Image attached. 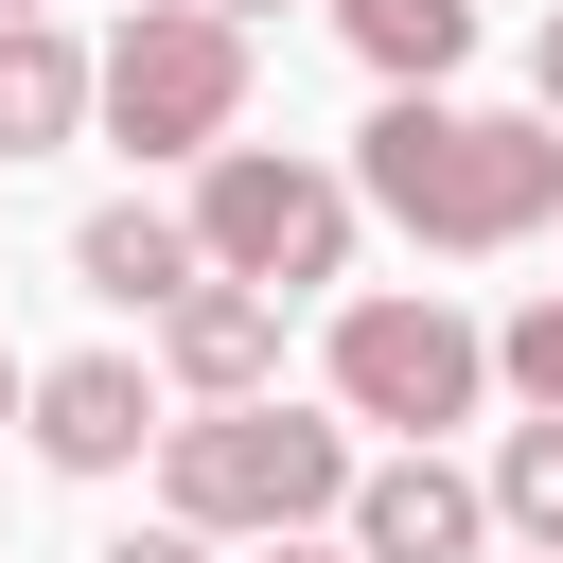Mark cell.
Wrapping results in <instances>:
<instances>
[{"label": "cell", "mask_w": 563, "mask_h": 563, "mask_svg": "<svg viewBox=\"0 0 563 563\" xmlns=\"http://www.w3.org/2000/svg\"><path fill=\"white\" fill-rule=\"evenodd\" d=\"M194 264H211V246H194V211H158V194H106V211L70 229V282H88V299H123V317H158Z\"/></svg>", "instance_id": "obj_9"}, {"label": "cell", "mask_w": 563, "mask_h": 563, "mask_svg": "<svg viewBox=\"0 0 563 563\" xmlns=\"http://www.w3.org/2000/svg\"><path fill=\"white\" fill-rule=\"evenodd\" d=\"M18 387H35V369H18V352H0V422H18Z\"/></svg>", "instance_id": "obj_18"}, {"label": "cell", "mask_w": 563, "mask_h": 563, "mask_svg": "<svg viewBox=\"0 0 563 563\" xmlns=\"http://www.w3.org/2000/svg\"><path fill=\"white\" fill-rule=\"evenodd\" d=\"M53 141H88V35L35 0L0 18V158H53Z\"/></svg>", "instance_id": "obj_10"}, {"label": "cell", "mask_w": 563, "mask_h": 563, "mask_svg": "<svg viewBox=\"0 0 563 563\" xmlns=\"http://www.w3.org/2000/svg\"><path fill=\"white\" fill-rule=\"evenodd\" d=\"M352 194H369L405 246H440V264H493V246L563 229V123H545V106H528V123H493V106L387 88V106L352 123Z\"/></svg>", "instance_id": "obj_1"}, {"label": "cell", "mask_w": 563, "mask_h": 563, "mask_svg": "<svg viewBox=\"0 0 563 563\" xmlns=\"http://www.w3.org/2000/svg\"><path fill=\"white\" fill-rule=\"evenodd\" d=\"M88 563H211V528H176V510H158V528H123V545H88Z\"/></svg>", "instance_id": "obj_14"}, {"label": "cell", "mask_w": 563, "mask_h": 563, "mask_svg": "<svg viewBox=\"0 0 563 563\" xmlns=\"http://www.w3.org/2000/svg\"><path fill=\"white\" fill-rule=\"evenodd\" d=\"M88 123L123 158H211L246 123V18L211 0H123V35L88 53Z\"/></svg>", "instance_id": "obj_4"}, {"label": "cell", "mask_w": 563, "mask_h": 563, "mask_svg": "<svg viewBox=\"0 0 563 563\" xmlns=\"http://www.w3.org/2000/svg\"><path fill=\"white\" fill-rule=\"evenodd\" d=\"M475 545H493V475H457L440 440L352 475V563H475Z\"/></svg>", "instance_id": "obj_7"}, {"label": "cell", "mask_w": 563, "mask_h": 563, "mask_svg": "<svg viewBox=\"0 0 563 563\" xmlns=\"http://www.w3.org/2000/svg\"><path fill=\"white\" fill-rule=\"evenodd\" d=\"M352 229H369L352 158H299V141H211V158H194V246H211L229 282H264V299L352 282Z\"/></svg>", "instance_id": "obj_3"}, {"label": "cell", "mask_w": 563, "mask_h": 563, "mask_svg": "<svg viewBox=\"0 0 563 563\" xmlns=\"http://www.w3.org/2000/svg\"><path fill=\"white\" fill-rule=\"evenodd\" d=\"M158 510L211 528V545H264V528H334L352 510V405H176L158 422Z\"/></svg>", "instance_id": "obj_2"}, {"label": "cell", "mask_w": 563, "mask_h": 563, "mask_svg": "<svg viewBox=\"0 0 563 563\" xmlns=\"http://www.w3.org/2000/svg\"><path fill=\"white\" fill-rule=\"evenodd\" d=\"M0 18H35V0H0Z\"/></svg>", "instance_id": "obj_19"}, {"label": "cell", "mask_w": 563, "mask_h": 563, "mask_svg": "<svg viewBox=\"0 0 563 563\" xmlns=\"http://www.w3.org/2000/svg\"><path fill=\"white\" fill-rule=\"evenodd\" d=\"M493 528H510V545H563V405H528V422L493 440Z\"/></svg>", "instance_id": "obj_12"}, {"label": "cell", "mask_w": 563, "mask_h": 563, "mask_svg": "<svg viewBox=\"0 0 563 563\" xmlns=\"http://www.w3.org/2000/svg\"><path fill=\"white\" fill-rule=\"evenodd\" d=\"M493 387H510V405H563V282H545V299L493 334Z\"/></svg>", "instance_id": "obj_13"}, {"label": "cell", "mask_w": 563, "mask_h": 563, "mask_svg": "<svg viewBox=\"0 0 563 563\" xmlns=\"http://www.w3.org/2000/svg\"><path fill=\"white\" fill-rule=\"evenodd\" d=\"M18 440H35L53 475H123V457H158V369H141V352H53V369L18 387Z\"/></svg>", "instance_id": "obj_6"}, {"label": "cell", "mask_w": 563, "mask_h": 563, "mask_svg": "<svg viewBox=\"0 0 563 563\" xmlns=\"http://www.w3.org/2000/svg\"><path fill=\"white\" fill-rule=\"evenodd\" d=\"M211 18H246V35H264V18H282V0H211Z\"/></svg>", "instance_id": "obj_17"}, {"label": "cell", "mask_w": 563, "mask_h": 563, "mask_svg": "<svg viewBox=\"0 0 563 563\" xmlns=\"http://www.w3.org/2000/svg\"><path fill=\"white\" fill-rule=\"evenodd\" d=\"M528 563H563V545H528Z\"/></svg>", "instance_id": "obj_20"}, {"label": "cell", "mask_w": 563, "mask_h": 563, "mask_svg": "<svg viewBox=\"0 0 563 563\" xmlns=\"http://www.w3.org/2000/svg\"><path fill=\"white\" fill-rule=\"evenodd\" d=\"M528 106H545V123H563V18H545V35H528Z\"/></svg>", "instance_id": "obj_15"}, {"label": "cell", "mask_w": 563, "mask_h": 563, "mask_svg": "<svg viewBox=\"0 0 563 563\" xmlns=\"http://www.w3.org/2000/svg\"><path fill=\"white\" fill-rule=\"evenodd\" d=\"M334 35H352L387 88H440V70L475 53V0H334Z\"/></svg>", "instance_id": "obj_11"}, {"label": "cell", "mask_w": 563, "mask_h": 563, "mask_svg": "<svg viewBox=\"0 0 563 563\" xmlns=\"http://www.w3.org/2000/svg\"><path fill=\"white\" fill-rule=\"evenodd\" d=\"M158 369H176L194 405H246V387H282V299H264V282H229V264H194V282L158 299Z\"/></svg>", "instance_id": "obj_8"}, {"label": "cell", "mask_w": 563, "mask_h": 563, "mask_svg": "<svg viewBox=\"0 0 563 563\" xmlns=\"http://www.w3.org/2000/svg\"><path fill=\"white\" fill-rule=\"evenodd\" d=\"M334 405L387 422V440H440L493 405V334L422 282V299H334Z\"/></svg>", "instance_id": "obj_5"}, {"label": "cell", "mask_w": 563, "mask_h": 563, "mask_svg": "<svg viewBox=\"0 0 563 563\" xmlns=\"http://www.w3.org/2000/svg\"><path fill=\"white\" fill-rule=\"evenodd\" d=\"M264 563H334V545H299V528H264Z\"/></svg>", "instance_id": "obj_16"}]
</instances>
